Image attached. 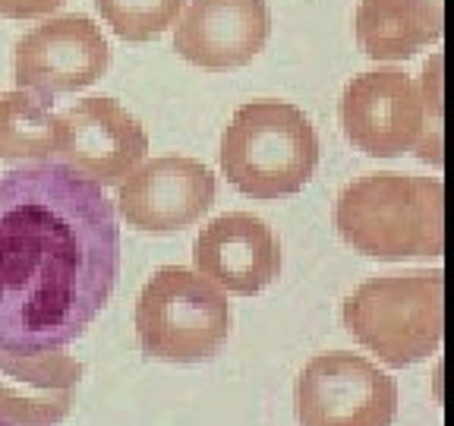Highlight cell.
<instances>
[{
    "mask_svg": "<svg viewBox=\"0 0 454 426\" xmlns=\"http://www.w3.org/2000/svg\"><path fill=\"white\" fill-rule=\"evenodd\" d=\"M121 272L105 186L42 162L0 178V351L42 354L79 338Z\"/></svg>",
    "mask_w": 454,
    "mask_h": 426,
    "instance_id": "obj_1",
    "label": "cell"
},
{
    "mask_svg": "<svg viewBox=\"0 0 454 426\" xmlns=\"http://www.w3.org/2000/svg\"><path fill=\"white\" fill-rule=\"evenodd\" d=\"M192 263L215 288L253 297L281 272V243L262 218L231 212L199 231L192 243Z\"/></svg>",
    "mask_w": 454,
    "mask_h": 426,
    "instance_id": "obj_11",
    "label": "cell"
},
{
    "mask_svg": "<svg viewBox=\"0 0 454 426\" xmlns=\"http://www.w3.org/2000/svg\"><path fill=\"white\" fill-rule=\"evenodd\" d=\"M107 26L123 42H152L177 22L184 0H95Z\"/></svg>",
    "mask_w": 454,
    "mask_h": 426,
    "instance_id": "obj_16",
    "label": "cell"
},
{
    "mask_svg": "<svg viewBox=\"0 0 454 426\" xmlns=\"http://www.w3.org/2000/svg\"><path fill=\"white\" fill-rule=\"evenodd\" d=\"M111 67V48L89 16H54L20 38L13 79L20 89L60 95L89 89Z\"/></svg>",
    "mask_w": 454,
    "mask_h": 426,
    "instance_id": "obj_8",
    "label": "cell"
},
{
    "mask_svg": "<svg viewBox=\"0 0 454 426\" xmlns=\"http://www.w3.org/2000/svg\"><path fill=\"white\" fill-rule=\"evenodd\" d=\"M395 414L397 383L366 357L319 354L297 379L300 426H391Z\"/></svg>",
    "mask_w": 454,
    "mask_h": 426,
    "instance_id": "obj_6",
    "label": "cell"
},
{
    "mask_svg": "<svg viewBox=\"0 0 454 426\" xmlns=\"http://www.w3.org/2000/svg\"><path fill=\"white\" fill-rule=\"evenodd\" d=\"M0 426H7V423H0Z\"/></svg>",
    "mask_w": 454,
    "mask_h": 426,
    "instance_id": "obj_18",
    "label": "cell"
},
{
    "mask_svg": "<svg viewBox=\"0 0 454 426\" xmlns=\"http://www.w3.org/2000/svg\"><path fill=\"white\" fill-rule=\"evenodd\" d=\"M419 85L397 70L360 73L340 95V127L356 149L372 158H397L423 136Z\"/></svg>",
    "mask_w": 454,
    "mask_h": 426,
    "instance_id": "obj_9",
    "label": "cell"
},
{
    "mask_svg": "<svg viewBox=\"0 0 454 426\" xmlns=\"http://www.w3.org/2000/svg\"><path fill=\"white\" fill-rule=\"evenodd\" d=\"M319 164V136L309 117L287 101L237 107L221 136V170L234 190L253 199L300 193Z\"/></svg>",
    "mask_w": 454,
    "mask_h": 426,
    "instance_id": "obj_3",
    "label": "cell"
},
{
    "mask_svg": "<svg viewBox=\"0 0 454 426\" xmlns=\"http://www.w3.org/2000/svg\"><path fill=\"white\" fill-rule=\"evenodd\" d=\"M356 42L372 60H407L442 38V0H363Z\"/></svg>",
    "mask_w": 454,
    "mask_h": 426,
    "instance_id": "obj_14",
    "label": "cell"
},
{
    "mask_svg": "<svg viewBox=\"0 0 454 426\" xmlns=\"http://www.w3.org/2000/svg\"><path fill=\"white\" fill-rule=\"evenodd\" d=\"M57 117L51 101L28 89L0 92V158L4 162H48L54 158Z\"/></svg>",
    "mask_w": 454,
    "mask_h": 426,
    "instance_id": "obj_15",
    "label": "cell"
},
{
    "mask_svg": "<svg viewBox=\"0 0 454 426\" xmlns=\"http://www.w3.org/2000/svg\"><path fill=\"white\" fill-rule=\"evenodd\" d=\"M231 328L234 312L224 291L180 265L158 269L136 300V338L155 360H208L227 344Z\"/></svg>",
    "mask_w": 454,
    "mask_h": 426,
    "instance_id": "obj_5",
    "label": "cell"
},
{
    "mask_svg": "<svg viewBox=\"0 0 454 426\" xmlns=\"http://www.w3.org/2000/svg\"><path fill=\"white\" fill-rule=\"evenodd\" d=\"M442 180L382 170L344 186L334 206V225L356 253L397 263L413 256H442Z\"/></svg>",
    "mask_w": 454,
    "mask_h": 426,
    "instance_id": "obj_2",
    "label": "cell"
},
{
    "mask_svg": "<svg viewBox=\"0 0 454 426\" xmlns=\"http://www.w3.org/2000/svg\"><path fill=\"white\" fill-rule=\"evenodd\" d=\"M67 0H0V16L4 20H38V16L54 13Z\"/></svg>",
    "mask_w": 454,
    "mask_h": 426,
    "instance_id": "obj_17",
    "label": "cell"
},
{
    "mask_svg": "<svg viewBox=\"0 0 454 426\" xmlns=\"http://www.w3.org/2000/svg\"><path fill=\"white\" fill-rule=\"evenodd\" d=\"M82 363L60 351H0V423L57 426L70 414Z\"/></svg>",
    "mask_w": 454,
    "mask_h": 426,
    "instance_id": "obj_13",
    "label": "cell"
},
{
    "mask_svg": "<svg viewBox=\"0 0 454 426\" xmlns=\"http://www.w3.org/2000/svg\"><path fill=\"white\" fill-rule=\"evenodd\" d=\"M145 152L149 136L121 101L85 99L57 117L54 155L98 186L123 184Z\"/></svg>",
    "mask_w": 454,
    "mask_h": 426,
    "instance_id": "obj_7",
    "label": "cell"
},
{
    "mask_svg": "<svg viewBox=\"0 0 454 426\" xmlns=\"http://www.w3.org/2000/svg\"><path fill=\"white\" fill-rule=\"evenodd\" d=\"M271 36L265 0H192L177 22L174 51L202 70L247 67Z\"/></svg>",
    "mask_w": 454,
    "mask_h": 426,
    "instance_id": "obj_12",
    "label": "cell"
},
{
    "mask_svg": "<svg viewBox=\"0 0 454 426\" xmlns=\"http://www.w3.org/2000/svg\"><path fill=\"white\" fill-rule=\"evenodd\" d=\"M445 275L411 269L369 278L344 300V326L379 360L401 369L435 354L445 316Z\"/></svg>",
    "mask_w": 454,
    "mask_h": 426,
    "instance_id": "obj_4",
    "label": "cell"
},
{
    "mask_svg": "<svg viewBox=\"0 0 454 426\" xmlns=\"http://www.w3.org/2000/svg\"><path fill=\"white\" fill-rule=\"evenodd\" d=\"M117 193L123 221L152 234H170L196 225L215 206V174L196 158L164 155L139 164Z\"/></svg>",
    "mask_w": 454,
    "mask_h": 426,
    "instance_id": "obj_10",
    "label": "cell"
}]
</instances>
